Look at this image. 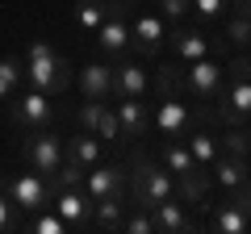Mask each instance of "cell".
I'll use <instances>...</instances> for the list:
<instances>
[{"label":"cell","instance_id":"cell-1","mask_svg":"<svg viewBox=\"0 0 251 234\" xmlns=\"http://www.w3.org/2000/svg\"><path fill=\"white\" fill-rule=\"evenodd\" d=\"M126 180H130L126 205H143V209H151V205H159V201L176 197V176H172L163 163H155L151 155H143V151H134Z\"/></svg>","mask_w":251,"mask_h":234},{"label":"cell","instance_id":"cell-2","mask_svg":"<svg viewBox=\"0 0 251 234\" xmlns=\"http://www.w3.org/2000/svg\"><path fill=\"white\" fill-rule=\"evenodd\" d=\"M25 80H29V88L46 92V96H59V92L72 88V63L50 42H34L29 59H25Z\"/></svg>","mask_w":251,"mask_h":234},{"label":"cell","instance_id":"cell-3","mask_svg":"<svg viewBox=\"0 0 251 234\" xmlns=\"http://www.w3.org/2000/svg\"><path fill=\"white\" fill-rule=\"evenodd\" d=\"M9 121L21 130V134H34V130H46L54 121V105L46 92L29 88V92H13L9 96Z\"/></svg>","mask_w":251,"mask_h":234},{"label":"cell","instance_id":"cell-4","mask_svg":"<svg viewBox=\"0 0 251 234\" xmlns=\"http://www.w3.org/2000/svg\"><path fill=\"white\" fill-rule=\"evenodd\" d=\"M155 134L168 142V138H184L188 130L197 126V113H193V105H188L180 92H163L159 105H155V117H151Z\"/></svg>","mask_w":251,"mask_h":234},{"label":"cell","instance_id":"cell-5","mask_svg":"<svg viewBox=\"0 0 251 234\" xmlns=\"http://www.w3.org/2000/svg\"><path fill=\"white\" fill-rule=\"evenodd\" d=\"M63 159H67L63 138L54 134L50 126H46V130H34V134H25V163H29V171H38V176H42V180H50L54 171H59Z\"/></svg>","mask_w":251,"mask_h":234},{"label":"cell","instance_id":"cell-6","mask_svg":"<svg viewBox=\"0 0 251 234\" xmlns=\"http://www.w3.org/2000/svg\"><path fill=\"white\" fill-rule=\"evenodd\" d=\"M184 92H188V100H201V105H205V100H214V92L222 88V67L214 63V59H193V63H184Z\"/></svg>","mask_w":251,"mask_h":234},{"label":"cell","instance_id":"cell-7","mask_svg":"<svg viewBox=\"0 0 251 234\" xmlns=\"http://www.w3.org/2000/svg\"><path fill=\"white\" fill-rule=\"evenodd\" d=\"M50 209L67 222V230H92V197L80 188H59L50 197Z\"/></svg>","mask_w":251,"mask_h":234},{"label":"cell","instance_id":"cell-8","mask_svg":"<svg viewBox=\"0 0 251 234\" xmlns=\"http://www.w3.org/2000/svg\"><path fill=\"white\" fill-rule=\"evenodd\" d=\"M9 201L17 209H25V213H38V209L50 205V184H46L38 171H21V176H13V184H9Z\"/></svg>","mask_w":251,"mask_h":234},{"label":"cell","instance_id":"cell-9","mask_svg":"<svg viewBox=\"0 0 251 234\" xmlns=\"http://www.w3.org/2000/svg\"><path fill=\"white\" fill-rule=\"evenodd\" d=\"M126 0H117L113 4V13H109L105 21H100V29H97V46L109 54V59H117V54H126L130 50V21H126Z\"/></svg>","mask_w":251,"mask_h":234},{"label":"cell","instance_id":"cell-10","mask_svg":"<svg viewBox=\"0 0 251 234\" xmlns=\"http://www.w3.org/2000/svg\"><path fill=\"white\" fill-rule=\"evenodd\" d=\"M84 192H88L92 201L126 192V163H92V167L84 171Z\"/></svg>","mask_w":251,"mask_h":234},{"label":"cell","instance_id":"cell-11","mask_svg":"<svg viewBox=\"0 0 251 234\" xmlns=\"http://www.w3.org/2000/svg\"><path fill=\"white\" fill-rule=\"evenodd\" d=\"M163 38H168V25H163L155 13H138L130 21V46H134L143 59H155L163 50Z\"/></svg>","mask_w":251,"mask_h":234},{"label":"cell","instance_id":"cell-12","mask_svg":"<svg viewBox=\"0 0 251 234\" xmlns=\"http://www.w3.org/2000/svg\"><path fill=\"white\" fill-rule=\"evenodd\" d=\"M209 176H214V184L230 197V192H239L243 184H251V167H247V159H239V155H218L214 163H209Z\"/></svg>","mask_w":251,"mask_h":234},{"label":"cell","instance_id":"cell-13","mask_svg":"<svg viewBox=\"0 0 251 234\" xmlns=\"http://www.w3.org/2000/svg\"><path fill=\"white\" fill-rule=\"evenodd\" d=\"M247 222H251V217L243 213L234 201H226V197L222 201L214 197V205L205 209V230H214V234H243V230H247Z\"/></svg>","mask_w":251,"mask_h":234},{"label":"cell","instance_id":"cell-14","mask_svg":"<svg viewBox=\"0 0 251 234\" xmlns=\"http://www.w3.org/2000/svg\"><path fill=\"white\" fill-rule=\"evenodd\" d=\"M113 109H117V121H122V138H126V142H130V138H147L151 117H147L143 96H122Z\"/></svg>","mask_w":251,"mask_h":234},{"label":"cell","instance_id":"cell-15","mask_svg":"<svg viewBox=\"0 0 251 234\" xmlns=\"http://www.w3.org/2000/svg\"><path fill=\"white\" fill-rule=\"evenodd\" d=\"M147 88H151V75L143 71V63H117L113 67V96H109V100L147 96Z\"/></svg>","mask_w":251,"mask_h":234},{"label":"cell","instance_id":"cell-16","mask_svg":"<svg viewBox=\"0 0 251 234\" xmlns=\"http://www.w3.org/2000/svg\"><path fill=\"white\" fill-rule=\"evenodd\" d=\"M80 92H84V100H109L113 96V67L109 63L80 67Z\"/></svg>","mask_w":251,"mask_h":234},{"label":"cell","instance_id":"cell-17","mask_svg":"<svg viewBox=\"0 0 251 234\" xmlns=\"http://www.w3.org/2000/svg\"><path fill=\"white\" fill-rule=\"evenodd\" d=\"M172 50H176V63H193V59H205V54H214V42H209L201 29H176V38H172Z\"/></svg>","mask_w":251,"mask_h":234},{"label":"cell","instance_id":"cell-18","mask_svg":"<svg viewBox=\"0 0 251 234\" xmlns=\"http://www.w3.org/2000/svg\"><path fill=\"white\" fill-rule=\"evenodd\" d=\"M151 217H155V234L193 230V222L184 217V205H180V197H168V201H159V205H151Z\"/></svg>","mask_w":251,"mask_h":234},{"label":"cell","instance_id":"cell-19","mask_svg":"<svg viewBox=\"0 0 251 234\" xmlns=\"http://www.w3.org/2000/svg\"><path fill=\"white\" fill-rule=\"evenodd\" d=\"M209 188H214L209 167H197V171H188V176H176V197L184 201V205H201V201L209 197Z\"/></svg>","mask_w":251,"mask_h":234},{"label":"cell","instance_id":"cell-20","mask_svg":"<svg viewBox=\"0 0 251 234\" xmlns=\"http://www.w3.org/2000/svg\"><path fill=\"white\" fill-rule=\"evenodd\" d=\"M126 192H117V197H100L92 201V226L97 230H122V217H126Z\"/></svg>","mask_w":251,"mask_h":234},{"label":"cell","instance_id":"cell-21","mask_svg":"<svg viewBox=\"0 0 251 234\" xmlns=\"http://www.w3.org/2000/svg\"><path fill=\"white\" fill-rule=\"evenodd\" d=\"M63 151H67V159H72V163H80V167L88 171L92 163H100V138L92 134V130H75V138L63 146Z\"/></svg>","mask_w":251,"mask_h":234},{"label":"cell","instance_id":"cell-22","mask_svg":"<svg viewBox=\"0 0 251 234\" xmlns=\"http://www.w3.org/2000/svg\"><path fill=\"white\" fill-rule=\"evenodd\" d=\"M159 163L172 171V176H188V171H197V167H201V163L193 159V155H188V146L180 142V138H168V142H163Z\"/></svg>","mask_w":251,"mask_h":234},{"label":"cell","instance_id":"cell-23","mask_svg":"<svg viewBox=\"0 0 251 234\" xmlns=\"http://www.w3.org/2000/svg\"><path fill=\"white\" fill-rule=\"evenodd\" d=\"M113 4L117 0H80V4H75V25H80L84 34H97L100 21L113 13ZM126 4H130V0H126Z\"/></svg>","mask_w":251,"mask_h":234},{"label":"cell","instance_id":"cell-24","mask_svg":"<svg viewBox=\"0 0 251 234\" xmlns=\"http://www.w3.org/2000/svg\"><path fill=\"white\" fill-rule=\"evenodd\" d=\"M184 146H188V155H193L201 167H209V163L222 155V142H218L209 130H188V134H184Z\"/></svg>","mask_w":251,"mask_h":234},{"label":"cell","instance_id":"cell-25","mask_svg":"<svg viewBox=\"0 0 251 234\" xmlns=\"http://www.w3.org/2000/svg\"><path fill=\"white\" fill-rule=\"evenodd\" d=\"M21 80H25V63L13 59V54H4V59H0V100H9L13 92L21 88Z\"/></svg>","mask_w":251,"mask_h":234},{"label":"cell","instance_id":"cell-26","mask_svg":"<svg viewBox=\"0 0 251 234\" xmlns=\"http://www.w3.org/2000/svg\"><path fill=\"white\" fill-rule=\"evenodd\" d=\"M92 134L100 138V142H126L122 138V121H117V109L109 105H100V113H97V130H92Z\"/></svg>","mask_w":251,"mask_h":234},{"label":"cell","instance_id":"cell-27","mask_svg":"<svg viewBox=\"0 0 251 234\" xmlns=\"http://www.w3.org/2000/svg\"><path fill=\"white\" fill-rule=\"evenodd\" d=\"M226 46H247L251 42V13H239L230 9V21H226Z\"/></svg>","mask_w":251,"mask_h":234},{"label":"cell","instance_id":"cell-28","mask_svg":"<svg viewBox=\"0 0 251 234\" xmlns=\"http://www.w3.org/2000/svg\"><path fill=\"white\" fill-rule=\"evenodd\" d=\"M134 213H126L122 217V230L126 234H155V217H151V209H143V205H130Z\"/></svg>","mask_w":251,"mask_h":234},{"label":"cell","instance_id":"cell-29","mask_svg":"<svg viewBox=\"0 0 251 234\" xmlns=\"http://www.w3.org/2000/svg\"><path fill=\"white\" fill-rule=\"evenodd\" d=\"M29 230H34V234H67V222H63V217L46 205V209H38V217H34V226H29Z\"/></svg>","mask_w":251,"mask_h":234},{"label":"cell","instance_id":"cell-30","mask_svg":"<svg viewBox=\"0 0 251 234\" xmlns=\"http://www.w3.org/2000/svg\"><path fill=\"white\" fill-rule=\"evenodd\" d=\"M188 9L197 13L201 21H218L226 9H230V0H188Z\"/></svg>","mask_w":251,"mask_h":234},{"label":"cell","instance_id":"cell-31","mask_svg":"<svg viewBox=\"0 0 251 234\" xmlns=\"http://www.w3.org/2000/svg\"><path fill=\"white\" fill-rule=\"evenodd\" d=\"M100 105H105V100H84V105L75 109V126H80V130H97V113H100Z\"/></svg>","mask_w":251,"mask_h":234},{"label":"cell","instance_id":"cell-32","mask_svg":"<svg viewBox=\"0 0 251 234\" xmlns=\"http://www.w3.org/2000/svg\"><path fill=\"white\" fill-rule=\"evenodd\" d=\"M155 4H159V13L168 21H184L188 13H193V9H188V0H155Z\"/></svg>","mask_w":251,"mask_h":234},{"label":"cell","instance_id":"cell-33","mask_svg":"<svg viewBox=\"0 0 251 234\" xmlns=\"http://www.w3.org/2000/svg\"><path fill=\"white\" fill-rule=\"evenodd\" d=\"M13 226H17V205H13V201L4 197V192H0V234H4V230H13Z\"/></svg>","mask_w":251,"mask_h":234},{"label":"cell","instance_id":"cell-34","mask_svg":"<svg viewBox=\"0 0 251 234\" xmlns=\"http://www.w3.org/2000/svg\"><path fill=\"white\" fill-rule=\"evenodd\" d=\"M226 201H234V205H239L243 213L251 217V184H243V188H239V192H230V197H226Z\"/></svg>","mask_w":251,"mask_h":234},{"label":"cell","instance_id":"cell-35","mask_svg":"<svg viewBox=\"0 0 251 234\" xmlns=\"http://www.w3.org/2000/svg\"><path fill=\"white\" fill-rule=\"evenodd\" d=\"M230 9H239V13H251V0H230Z\"/></svg>","mask_w":251,"mask_h":234},{"label":"cell","instance_id":"cell-36","mask_svg":"<svg viewBox=\"0 0 251 234\" xmlns=\"http://www.w3.org/2000/svg\"><path fill=\"white\" fill-rule=\"evenodd\" d=\"M247 167H251V138H247Z\"/></svg>","mask_w":251,"mask_h":234},{"label":"cell","instance_id":"cell-37","mask_svg":"<svg viewBox=\"0 0 251 234\" xmlns=\"http://www.w3.org/2000/svg\"><path fill=\"white\" fill-rule=\"evenodd\" d=\"M0 188H4V167H0Z\"/></svg>","mask_w":251,"mask_h":234},{"label":"cell","instance_id":"cell-38","mask_svg":"<svg viewBox=\"0 0 251 234\" xmlns=\"http://www.w3.org/2000/svg\"><path fill=\"white\" fill-rule=\"evenodd\" d=\"M247 54H251V42H247Z\"/></svg>","mask_w":251,"mask_h":234}]
</instances>
